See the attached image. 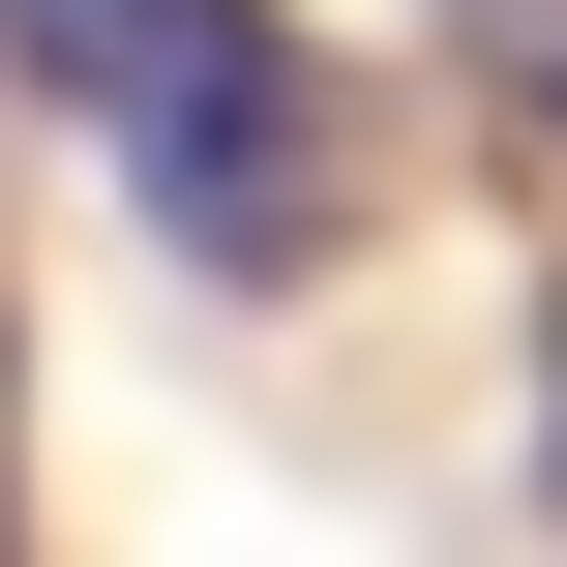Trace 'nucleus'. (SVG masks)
Returning <instances> with one entry per match:
<instances>
[{
    "mask_svg": "<svg viewBox=\"0 0 567 567\" xmlns=\"http://www.w3.org/2000/svg\"><path fill=\"white\" fill-rule=\"evenodd\" d=\"M0 60H30L60 120H120V179H150L209 269H299V239H329V90H299L269 0H0Z\"/></svg>",
    "mask_w": 567,
    "mask_h": 567,
    "instance_id": "nucleus-1",
    "label": "nucleus"
}]
</instances>
